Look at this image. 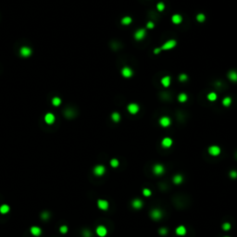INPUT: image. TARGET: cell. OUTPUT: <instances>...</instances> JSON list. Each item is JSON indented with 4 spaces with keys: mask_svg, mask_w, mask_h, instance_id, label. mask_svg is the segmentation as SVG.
Here are the masks:
<instances>
[{
    "mask_svg": "<svg viewBox=\"0 0 237 237\" xmlns=\"http://www.w3.org/2000/svg\"><path fill=\"white\" fill-rule=\"evenodd\" d=\"M176 45H177L176 40H173V39L168 40L167 42H165L163 44V46L160 47V49H161V50H170V49L174 48L176 46Z\"/></svg>",
    "mask_w": 237,
    "mask_h": 237,
    "instance_id": "cell-1",
    "label": "cell"
},
{
    "mask_svg": "<svg viewBox=\"0 0 237 237\" xmlns=\"http://www.w3.org/2000/svg\"><path fill=\"white\" fill-rule=\"evenodd\" d=\"M93 171H94V175L102 176V175H104L105 172H106V168H105V166L103 165H96L94 168Z\"/></svg>",
    "mask_w": 237,
    "mask_h": 237,
    "instance_id": "cell-2",
    "label": "cell"
},
{
    "mask_svg": "<svg viewBox=\"0 0 237 237\" xmlns=\"http://www.w3.org/2000/svg\"><path fill=\"white\" fill-rule=\"evenodd\" d=\"M221 147L218 146H211L208 147V153L209 155L213 157H217L221 154Z\"/></svg>",
    "mask_w": 237,
    "mask_h": 237,
    "instance_id": "cell-3",
    "label": "cell"
},
{
    "mask_svg": "<svg viewBox=\"0 0 237 237\" xmlns=\"http://www.w3.org/2000/svg\"><path fill=\"white\" fill-rule=\"evenodd\" d=\"M127 109H128V111H129V112H130L132 115H135L136 113H138V111H139L140 107H139V106L136 104V103H131V104L128 105Z\"/></svg>",
    "mask_w": 237,
    "mask_h": 237,
    "instance_id": "cell-4",
    "label": "cell"
},
{
    "mask_svg": "<svg viewBox=\"0 0 237 237\" xmlns=\"http://www.w3.org/2000/svg\"><path fill=\"white\" fill-rule=\"evenodd\" d=\"M153 172L156 175H161L165 172V168L161 164H156L153 167Z\"/></svg>",
    "mask_w": 237,
    "mask_h": 237,
    "instance_id": "cell-5",
    "label": "cell"
},
{
    "mask_svg": "<svg viewBox=\"0 0 237 237\" xmlns=\"http://www.w3.org/2000/svg\"><path fill=\"white\" fill-rule=\"evenodd\" d=\"M146 30L139 29L134 33V38H135V40H137V41H142V40L146 37Z\"/></svg>",
    "mask_w": 237,
    "mask_h": 237,
    "instance_id": "cell-6",
    "label": "cell"
},
{
    "mask_svg": "<svg viewBox=\"0 0 237 237\" xmlns=\"http://www.w3.org/2000/svg\"><path fill=\"white\" fill-rule=\"evenodd\" d=\"M96 234H97L99 237H105L107 234V228L103 226V225H99L96 227Z\"/></svg>",
    "mask_w": 237,
    "mask_h": 237,
    "instance_id": "cell-7",
    "label": "cell"
},
{
    "mask_svg": "<svg viewBox=\"0 0 237 237\" xmlns=\"http://www.w3.org/2000/svg\"><path fill=\"white\" fill-rule=\"evenodd\" d=\"M97 207L101 210H107V209H108V207H109V204H108V202H107V200H105V199H99L97 201Z\"/></svg>",
    "mask_w": 237,
    "mask_h": 237,
    "instance_id": "cell-8",
    "label": "cell"
},
{
    "mask_svg": "<svg viewBox=\"0 0 237 237\" xmlns=\"http://www.w3.org/2000/svg\"><path fill=\"white\" fill-rule=\"evenodd\" d=\"M159 124L162 127L166 128V127H169L171 124V120H170V119L169 117L164 116V117H161L159 119Z\"/></svg>",
    "mask_w": 237,
    "mask_h": 237,
    "instance_id": "cell-9",
    "label": "cell"
},
{
    "mask_svg": "<svg viewBox=\"0 0 237 237\" xmlns=\"http://www.w3.org/2000/svg\"><path fill=\"white\" fill-rule=\"evenodd\" d=\"M150 215H151V218H152L153 220H159V219L162 218V211L160 210V209L155 208V209H153V210L151 211Z\"/></svg>",
    "mask_w": 237,
    "mask_h": 237,
    "instance_id": "cell-10",
    "label": "cell"
},
{
    "mask_svg": "<svg viewBox=\"0 0 237 237\" xmlns=\"http://www.w3.org/2000/svg\"><path fill=\"white\" fill-rule=\"evenodd\" d=\"M121 74L124 78H131L133 76V70L130 67H124L121 70Z\"/></svg>",
    "mask_w": 237,
    "mask_h": 237,
    "instance_id": "cell-11",
    "label": "cell"
},
{
    "mask_svg": "<svg viewBox=\"0 0 237 237\" xmlns=\"http://www.w3.org/2000/svg\"><path fill=\"white\" fill-rule=\"evenodd\" d=\"M20 56H22L23 58H28L32 55V49L27 46H22L20 50Z\"/></svg>",
    "mask_w": 237,
    "mask_h": 237,
    "instance_id": "cell-12",
    "label": "cell"
},
{
    "mask_svg": "<svg viewBox=\"0 0 237 237\" xmlns=\"http://www.w3.org/2000/svg\"><path fill=\"white\" fill-rule=\"evenodd\" d=\"M172 144H173V141H172V139L169 138V137H165V138H163L162 141H161V146H162L164 148H169V147H170V146H172Z\"/></svg>",
    "mask_w": 237,
    "mask_h": 237,
    "instance_id": "cell-13",
    "label": "cell"
},
{
    "mask_svg": "<svg viewBox=\"0 0 237 237\" xmlns=\"http://www.w3.org/2000/svg\"><path fill=\"white\" fill-rule=\"evenodd\" d=\"M30 232H31V234H33V236H35V237H38L42 234V230H41V228L38 227V226H33V227H31Z\"/></svg>",
    "mask_w": 237,
    "mask_h": 237,
    "instance_id": "cell-14",
    "label": "cell"
},
{
    "mask_svg": "<svg viewBox=\"0 0 237 237\" xmlns=\"http://www.w3.org/2000/svg\"><path fill=\"white\" fill-rule=\"evenodd\" d=\"M132 206H133V208L135 209H140V208H143L144 206V202L141 200V199H134L132 202Z\"/></svg>",
    "mask_w": 237,
    "mask_h": 237,
    "instance_id": "cell-15",
    "label": "cell"
},
{
    "mask_svg": "<svg viewBox=\"0 0 237 237\" xmlns=\"http://www.w3.org/2000/svg\"><path fill=\"white\" fill-rule=\"evenodd\" d=\"M176 234L177 235H180V236H183V235H185L186 234V232H187V230H186V228L183 226V225H180V226H178V227L176 228Z\"/></svg>",
    "mask_w": 237,
    "mask_h": 237,
    "instance_id": "cell-16",
    "label": "cell"
},
{
    "mask_svg": "<svg viewBox=\"0 0 237 237\" xmlns=\"http://www.w3.org/2000/svg\"><path fill=\"white\" fill-rule=\"evenodd\" d=\"M45 120H46V122L47 124H53L54 122H55L56 118H55V116H54V114L47 113L46 116H45Z\"/></svg>",
    "mask_w": 237,
    "mask_h": 237,
    "instance_id": "cell-17",
    "label": "cell"
},
{
    "mask_svg": "<svg viewBox=\"0 0 237 237\" xmlns=\"http://www.w3.org/2000/svg\"><path fill=\"white\" fill-rule=\"evenodd\" d=\"M161 84L164 86V87H169L170 85V82H171V80H170V77L169 76H164L161 78Z\"/></svg>",
    "mask_w": 237,
    "mask_h": 237,
    "instance_id": "cell-18",
    "label": "cell"
},
{
    "mask_svg": "<svg viewBox=\"0 0 237 237\" xmlns=\"http://www.w3.org/2000/svg\"><path fill=\"white\" fill-rule=\"evenodd\" d=\"M171 21L174 24H180L182 21V17L180 14H174L171 17Z\"/></svg>",
    "mask_w": 237,
    "mask_h": 237,
    "instance_id": "cell-19",
    "label": "cell"
},
{
    "mask_svg": "<svg viewBox=\"0 0 237 237\" xmlns=\"http://www.w3.org/2000/svg\"><path fill=\"white\" fill-rule=\"evenodd\" d=\"M132 21H133V19H132L130 16L123 17V18L121 19V20H120L121 24H123V25H125V26H127V25H130L131 23H132Z\"/></svg>",
    "mask_w": 237,
    "mask_h": 237,
    "instance_id": "cell-20",
    "label": "cell"
},
{
    "mask_svg": "<svg viewBox=\"0 0 237 237\" xmlns=\"http://www.w3.org/2000/svg\"><path fill=\"white\" fill-rule=\"evenodd\" d=\"M228 78L232 81H237V72L234 71H231L228 73Z\"/></svg>",
    "mask_w": 237,
    "mask_h": 237,
    "instance_id": "cell-21",
    "label": "cell"
},
{
    "mask_svg": "<svg viewBox=\"0 0 237 237\" xmlns=\"http://www.w3.org/2000/svg\"><path fill=\"white\" fill-rule=\"evenodd\" d=\"M173 182L175 183V184H180V183H182V181H183V177H182L181 174H176L174 177H173Z\"/></svg>",
    "mask_w": 237,
    "mask_h": 237,
    "instance_id": "cell-22",
    "label": "cell"
},
{
    "mask_svg": "<svg viewBox=\"0 0 237 237\" xmlns=\"http://www.w3.org/2000/svg\"><path fill=\"white\" fill-rule=\"evenodd\" d=\"M9 209L10 208L8 205L4 204L2 205V206H0V213H1V214H7V212L9 211Z\"/></svg>",
    "mask_w": 237,
    "mask_h": 237,
    "instance_id": "cell-23",
    "label": "cell"
},
{
    "mask_svg": "<svg viewBox=\"0 0 237 237\" xmlns=\"http://www.w3.org/2000/svg\"><path fill=\"white\" fill-rule=\"evenodd\" d=\"M188 99V95L185 94V93H181V94L178 95V100L179 102H182V103H184L186 102Z\"/></svg>",
    "mask_w": 237,
    "mask_h": 237,
    "instance_id": "cell-24",
    "label": "cell"
},
{
    "mask_svg": "<svg viewBox=\"0 0 237 237\" xmlns=\"http://www.w3.org/2000/svg\"><path fill=\"white\" fill-rule=\"evenodd\" d=\"M218 98V94L215 92H211L208 94V100L211 101V102H215Z\"/></svg>",
    "mask_w": 237,
    "mask_h": 237,
    "instance_id": "cell-25",
    "label": "cell"
},
{
    "mask_svg": "<svg viewBox=\"0 0 237 237\" xmlns=\"http://www.w3.org/2000/svg\"><path fill=\"white\" fill-rule=\"evenodd\" d=\"M111 119H112L114 122H119L120 120V115L118 112H113L112 115H111Z\"/></svg>",
    "mask_w": 237,
    "mask_h": 237,
    "instance_id": "cell-26",
    "label": "cell"
},
{
    "mask_svg": "<svg viewBox=\"0 0 237 237\" xmlns=\"http://www.w3.org/2000/svg\"><path fill=\"white\" fill-rule=\"evenodd\" d=\"M231 104H232V98L229 97V96H226V97L223 98V100H222V105H223L224 107H229Z\"/></svg>",
    "mask_w": 237,
    "mask_h": 237,
    "instance_id": "cell-27",
    "label": "cell"
},
{
    "mask_svg": "<svg viewBox=\"0 0 237 237\" xmlns=\"http://www.w3.org/2000/svg\"><path fill=\"white\" fill-rule=\"evenodd\" d=\"M119 165H120V162L117 158H112L110 160V166L112 168H117Z\"/></svg>",
    "mask_w": 237,
    "mask_h": 237,
    "instance_id": "cell-28",
    "label": "cell"
},
{
    "mask_svg": "<svg viewBox=\"0 0 237 237\" xmlns=\"http://www.w3.org/2000/svg\"><path fill=\"white\" fill-rule=\"evenodd\" d=\"M205 20H206V16H205L204 14L199 13L196 15V20H197V21H199V22H203Z\"/></svg>",
    "mask_w": 237,
    "mask_h": 237,
    "instance_id": "cell-29",
    "label": "cell"
},
{
    "mask_svg": "<svg viewBox=\"0 0 237 237\" xmlns=\"http://www.w3.org/2000/svg\"><path fill=\"white\" fill-rule=\"evenodd\" d=\"M60 103H61V99L59 97H54L52 99V104L54 105V106H56V107L59 106Z\"/></svg>",
    "mask_w": 237,
    "mask_h": 237,
    "instance_id": "cell-30",
    "label": "cell"
},
{
    "mask_svg": "<svg viewBox=\"0 0 237 237\" xmlns=\"http://www.w3.org/2000/svg\"><path fill=\"white\" fill-rule=\"evenodd\" d=\"M157 9L158 10V11H160V12H162L163 10L165 9V4L162 3V2L158 3V5H157Z\"/></svg>",
    "mask_w": 237,
    "mask_h": 237,
    "instance_id": "cell-31",
    "label": "cell"
},
{
    "mask_svg": "<svg viewBox=\"0 0 237 237\" xmlns=\"http://www.w3.org/2000/svg\"><path fill=\"white\" fill-rule=\"evenodd\" d=\"M143 195H145V196H146V197H148V196H150V195H152V192H151L150 189L145 188L143 189Z\"/></svg>",
    "mask_w": 237,
    "mask_h": 237,
    "instance_id": "cell-32",
    "label": "cell"
},
{
    "mask_svg": "<svg viewBox=\"0 0 237 237\" xmlns=\"http://www.w3.org/2000/svg\"><path fill=\"white\" fill-rule=\"evenodd\" d=\"M231 228H232V225H231L230 222H225V223H223V225H222V229H223L224 231H230Z\"/></svg>",
    "mask_w": 237,
    "mask_h": 237,
    "instance_id": "cell-33",
    "label": "cell"
},
{
    "mask_svg": "<svg viewBox=\"0 0 237 237\" xmlns=\"http://www.w3.org/2000/svg\"><path fill=\"white\" fill-rule=\"evenodd\" d=\"M59 232H60L61 234H67V233H68V226H66V225L60 226V227H59Z\"/></svg>",
    "mask_w": 237,
    "mask_h": 237,
    "instance_id": "cell-34",
    "label": "cell"
},
{
    "mask_svg": "<svg viewBox=\"0 0 237 237\" xmlns=\"http://www.w3.org/2000/svg\"><path fill=\"white\" fill-rule=\"evenodd\" d=\"M41 218H42V220H44V221H46V220H48L49 218H50V215H49L48 212L45 211V212H43V213H42V215H41Z\"/></svg>",
    "mask_w": 237,
    "mask_h": 237,
    "instance_id": "cell-35",
    "label": "cell"
},
{
    "mask_svg": "<svg viewBox=\"0 0 237 237\" xmlns=\"http://www.w3.org/2000/svg\"><path fill=\"white\" fill-rule=\"evenodd\" d=\"M82 235H83V237H92V233L89 230H83L82 231Z\"/></svg>",
    "mask_w": 237,
    "mask_h": 237,
    "instance_id": "cell-36",
    "label": "cell"
},
{
    "mask_svg": "<svg viewBox=\"0 0 237 237\" xmlns=\"http://www.w3.org/2000/svg\"><path fill=\"white\" fill-rule=\"evenodd\" d=\"M159 234H161V235H165V234H168V230L166 229V228H160L158 231Z\"/></svg>",
    "mask_w": 237,
    "mask_h": 237,
    "instance_id": "cell-37",
    "label": "cell"
},
{
    "mask_svg": "<svg viewBox=\"0 0 237 237\" xmlns=\"http://www.w3.org/2000/svg\"><path fill=\"white\" fill-rule=\"evenodd\" d=\"M230 176H231V178L236 179L237 178V171H236V170H231Z\"/></svg>",
    "mask_w": 237,
    "mask_h": 237,
    "instance_id": "cell-38",
    "label": "cell"
},
{
    "mask_svg": "<svg viewBox=\"0 0 237 237\" xmlns=\"http://www.w3.org/2000/svg\"><path fill=\"white\" fill-rule=\"evenodd\" d=\"M179 80L181 81H185L187 80V75L186 74H181L179 76Z\"/></svg>",
    "mask_w": 237,
    "mask_h": 237,
    "instance_id": "cell-39",
    "label": "cell"
},
{
    "mask_svg": "<svg viewBox=\"0 0 237 237\" xmlns=\"http://www.w3.org/2000/svg\"><path fill=\"white\" fill-rule=\"evenodd\" d=\"M146 26H147V28H148V29H152V28H154L155 24H154V22H152V21H149V22H147Z\"/></svg>",
    "mask_w": 237,
    "mask_h": 237,
    "instance_id": "cell-40",
    "label": "cell"
},
{
    "mask_svg": "<svg viewBox=\"0 0 237 237\" xmlns=\"http://www.w3.org/2000/svg\"><path fill=\"white\" fill-rule=\"evenodd\" d=\"M160 51H161L160 48H156L154 50V53H155V54H158V53H160Z\"/></svg>",
    "mask_w": 237,
    "mask_h": 237,
    "instance_id": "cell-41",
    "label": "cell"
},
{
    "mask_svg": "<svg viewBox=\"0 0 237 237\" xmlns=\"http://www.w3.org/2000/svg\"><path fill=\"white\" fill-rule=\"evenodd\" d=\"M225 237H229V236H225Z\"/></svg>",
    "mask_w": 237,
    "mask_h": 237,
    "instance_id": "cell-42",
    "label": "cell"
}]
</instances>
